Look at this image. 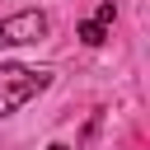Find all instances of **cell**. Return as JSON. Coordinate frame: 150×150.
Returning a JSON list of instances; mask_svg holds the SVG:
<instances>
[{"instance_id": "obj_3", "label": "cell", "mask_w": 150, "mask_h": 150, "mask_svg": "<svg viewBox=\"0 0 150 150\" xmlns=\"http://www.w3.org/2000/svg\"><path fill=\"white\" fill-rule=\"evenodd\" d=\"M103 38H108V28H103L98 19H84V23H80V42H84V47H98Z\"/></svg>"}, {"instance_id": "obj_2", "label": "cell", "mask_w": 150, "mask_h": 150, "mask_svg": "<svg viewBox=\"0 0 150 150\" xmlns=\"http://www.w3.org/2000/svg\"><path fill=\"white\" fill-rule=\"evenodd\" d=\"M42 38H47L42 9H19V14L0 19V47H23V42H42Z\"/></svg>"}, {"instance_id": "obj_1", "label": "cell", "mask_w": 150, "mask_h": 150, "mask_svg": "<svg viewBox=\"0 0 150 150\" xmlns=\"http://www.w3.org/2000/svg\"><path fill=\"white\" fill-rule=\"evenodd\" d=\"M52 84V70H33V66H0V117L19 112L28 98H38Z\"/></svg>"}, {"instance_id": "obj_4", "label": "cell", "mask_w": 150, "mask_h": 150, "mask_svg": "<svg viewBox=\"0 0 150 150\" xmlns=\"http://www.w3.org/2000/svg\"><path fill=\"white\" fill-rule=\"evenodd\" d=\"M112 14H117V9H112V0H103V5H98V14H94V19H98V23H103V28H108V23H112Z\"/></svg>"}, {"instance_id": "obj_5", "label": "cell", "mask_w": 150, "mask_h": 150, "mask_svg": "<svg viewBox=\"0 0 150 150\" xmlns=\"http://www.w3.org/2000/svg\"><path fill=\"white\" fill-rule=\"evenodd\" d=\"M47 150H70V145H47Z\"/></svg>"}]
</instances>
